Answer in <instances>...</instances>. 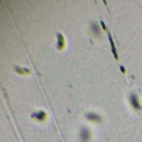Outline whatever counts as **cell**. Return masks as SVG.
<instances>
[{"mask_svg":"<svg viewBox=\"0 0 142 142\" xmlns=\"http://www.w3.org/2000/svg\"><path fill=\"white\" fill-rule=\"evenodd\" d=\"M98 27V26L96 24H93V26L92 27H93V31H94L95 32L98 33V32H99V28Z\"/></svg>","mask_w":142,"mask_h":142,"instance_id":"6da1fadb","label":"cell"}]
</instances>
